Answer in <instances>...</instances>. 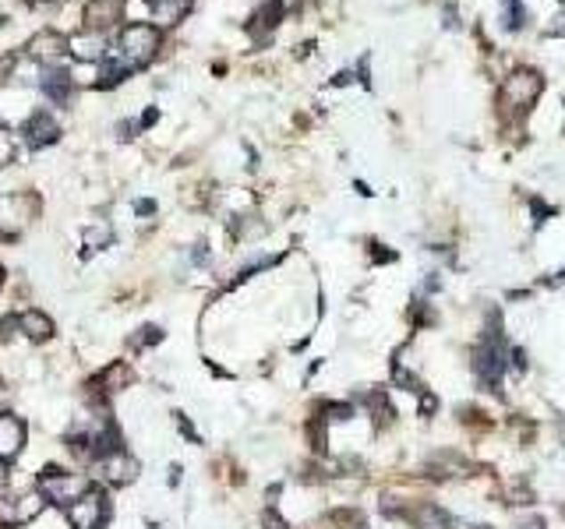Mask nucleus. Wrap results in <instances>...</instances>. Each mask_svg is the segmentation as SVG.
I'll use <instances>...</instances> for the list:
<instances>
[{
    "instance_id": "obj_1",
    "label": "nucleus",
    "mask_w": 565,
    "mask_h": 529,
    "mask_svg": "<svg viewBox=\"0 0 565 529\" xmlns=\"http://www.w3.org/2000/svg\"><path fill=\"white\" fill-rule=\"evenodd\" d=\"M86 491H89V480L82 473H68V469H43L39 473V494L57 509H71Z\"/></svg>"
},
{
    "instance_id": "obj_2",
    "label": "nucleus",
    "mask_w": 565,
    "mask_h": 529,
    "mask_svg": "<svg viewBox=\"0 0 565 529\" xmlns=\"http://www.w3.org/2000/svg\"><path fill=\"white\" fill-rule=\"evenodd\" d=\"M160 53V28L156 25H127L120 32V57L127 68H145Z\"/></svg>"
},
{
    "instance_id": "obj_3",
    "label": "nucleus",
    "mask_w": 565,
    "mask_h": 529,
    "mask_svg": "<svg viewBox=\"0 0 565 529\" xmlns=\"http://www.w3.org/2000/svg\"><path fill=\"white\" fill-rule=\"evenodd\" d=\"M505 367H509V346H505V339L498 332H491L480 343V350H477V374H480V381L498 385L502 374H505Z\"/></svg>"
},
{
    "instance_id": "obj_4",
    "label": "nucleus",
    "mask_w": 565,
    "mask_h": 529,
    "mask_svg": "<svg viewBox=\"0 0 565 529\" xmlns=\"http://www.w3.org/2000/svg\"><path fill=\"white\" fill-rule=\"evenodd\" d=\"M106 512H110V505H106V494L102 491H86L71 509H68V519H71V526L75 529H102L106 523Z\"/></svg>"
},
{
    "instance_id": "obj_5",
    "label": "nucleus",
    "mask_w": 565,
    "mask_h": 529,
    "mask_svg": "<svg viewBox=\"0 0 565 529\" xmlns=\"http://www.w3.org/2000/svg\"><path fill=\"white\" fill-rule=\"evenodd\" d=\"M99 462V469H102V476H106V484H127V480H135V459L124 452V448H113V452H106V455H99L95 459Z\"/></svg>"
},
{
    "instance_id": "obj_6",
    "label": "nucleus",
    "mask_w": 565,
    "mask_h": 529,
    "mask_svg": "<svg viewBox=\"0 0 565 529\" xmlns=\"http://www.w3.org/2000/svg\"><path fill=\"white\" fill-rule=\"evenodd\" d=\"M124 4L127 0H89V7H86L89 32H106L110 25H117L120 14H124Z\"/></svg>"
},
{
    "instance_id": "obj_7",
    "label": "nucleus",
    "mask_w": 565,
    "mask_h": 529,
    "mask_svg": "<svg viewBox=\"0 0 565 529\" xmlns=\"http://www.w3.org/2000/svg\"><path fill=\"white\" fill-rule=\"evenodd\" d=\"M21 134H25V142H29L32 149H43V145H53L61 131H57L53 117H46V110H39V113L29 117V124L21 127Z\"/></svg>"
},
{
    "instance_id": "obj_8",
    "label": "nucleus",
    "mask_w": 565,
    "mask_h": 529,
    "mask_svg": "<svg viewBox=\"0 0 565 529\" xmlns=\"http://www.w3.org/2000/svg\"><path fill=\"white\" fill-rule=\"evenodd\" d=\"M537 92H541V78H537V75H530V71L512 75V78H509V85H505L509 102H512V106H520V110H527V106L537 99Z\"/></svg>"
},
{
    "instance_id": "obj_9",
    "label": "nucleus",
    "mask_w": 565,
    "mask_h": 529,
    "mask_svg": "<svg viewBox=\"0 0 565 529\" xmlns=\"http://www.w3.org/2000/svg\"><path fill=\"white\" fill-rule=\"evenodd\" d=\"M21 444H25V424L11 413H0V459L18 455Z\"/></svg>"
},
{
    "instance_id": "obj_10",
    "label": "nucleus",
    "mask_w": 565,
    "mask_h": 529,
    "mask_svg": "<svg viewBox=\"0 0 565 529\" xmlns=\"http://www.w3.org/2000/svg\"><path fill=\"white\" fill-rule=\"evenodd\" d=\"M43 505H46V498L39 494V491H32V494H25V498H18L11 509H7V516H4V523L7 526H25V523H32L39 512H43Z\"/></svg>"
},
{
    "instance_id": "obj_11",
    "label": "nucleus",
    "mask_w": 565,
    "mask_h": 529,
    "mask_svg": "<svg viewBox=\"0 0 565 529\" xmlns=\"http://www.w3.org/2000/svg\"><path fill=\"white\" fill-rule=\"evenodd\" d=\"M71 85H75V78H71L64 68H46V71H43V92H46L57 106H68V102H71Z\"/></svg>"
},
{
    "instance_id": "obj_12",
    "label": "nucleus",
    "mask_w": 565,
    "mask_h": 529,
    "mask_svg": "<svg viewBox=\"0 0 565 529\" xmlns=\"http://www.w3.org/2000/svg\"><path fill=\"white\" fill-rule=\"evenodd\" d=\"M68 50H71L78 61H106V36H102V32L75 36V39H68Z\"/></svg>"
},
{
    "instance_id": "obj_13",
    "label": "nucleus",
    "mask_w": 565,
    "mask_h": 529,
    "mask_svg": "<svg viewBox=\"0 0 565 529\" xmlns=\"http://www.w3.org/2000/svg\"><path fill=\"white\" fill-rule=\"evenodd\" d=\"M18 329L32 339V343H46L53 336V321L43 314V311H21L18 314Z\"/></svg>"
},
{
    "instance_id": "obj_14",
    "label": "nucleus",
    "mask_w": 565,
    "mask_h": 529,
    "mask_svg": "<svg viewBox=\"0 0 565 529\" xmlns=\"http://www.w3.org/2000/svg\"><path fill=\"white\" fill-rule=\"evenodd\" d=\"M131 367L124 363V360H113L102 374H99V385H102V392H120V388H127L131 385Z\"/></svg>"
},
{
    "instance_id": "obj_15",
    "label": "nucleus",
    "mask_w": 565,
    "mask_h": 529,
    "mask_svg": "<svg viewBox=\"0 0 565 529\" xmlns=\"http://www.w3.org/2000/svg\"><path fill=\"white\" fill-rule=\"evenodd\" d=\"M145 4L152 7V14H156V21H160V25H177V21H181V14L191 7L188 0H145Z\"/></svg>"
},
{
    "instance_id": "obj_16",
    "label": "nucleus",
    "mask_w": 565,
    "mask_h": 529,
    "mask_svg": "<svg viewBox=\"0 0 565 529\" xmlns=\"http://www.w3.org/2000/svg\"><path fill=\"white\" fill-rule=\"evenodd\" d=\"M61 50H68V39H61L57 32H39V36L29 43V53H32V57H53V53H61Z\"/></svg>"
},
{
    "instance_id": "obj_17",
    "label": "nucleus",
    "mask_w": 565,
    "mask_h": 529,
    "mask_svg": "<svg viewBox=\"0 0 565 529\" xmlns=\"http://www.w3.org/2000/svg\"><path fill=\"white\" fill-rule=\"evenodd\" d=\"M417 526L421 529H449V516L438 509V505H424L417 512Z\"/></svg>"
},
{
    "instance_id": "obj_18",
    "label": "nucleus",
    "mask_w": 565,
    "mask_h": 529,
    "mask_svg": "<svg viewBox=\"0 0 565 529\" xmlns=\"http://www.w3.org/2000/svg\"><path fill=\"white\" fill-rule=\"evenodd\" d=\"M14 156H18V142H14V134L7 127H0V167L14 163Z\"/></svg>"
},
{
    "instance_id": "obj_19",
    "label": "nucleus",
    "mask_w": 565,
    "mask_h": 529,
    "mask_svg": "<svg viewBox=\"0 0 565 529\" xmlns=\"http://www.w3.org/2000/svg\"><path fill=\"white\" fill-rule=\"evenodd\" d=\"M106 240H110V226H93V230L86 233V251H99Z\"/></svg>"
},
{
    "instance_id": "obj_20",
    "label": "nucleus",
    "mask_w": 565,
    "mask_h": 529,
    "mask_svg": "<svg viewBox=\"0 0 565 529\" xmlns=\"http://www.w3.org/2000/svg\"><path fill=\"white\" fill-rule=\"evenodd\" d=\"M160 336H163V332H160V329H152V325H149V329H142V336H138V339H135V346H138V350H142V346H149V343H156V339H160Z\"/></svg>"
},
{
    "instance_id": "obj_21",
    "label": "nucleus",
    "mask_w": 565,
    "mask_h": 529,
    "mask_svg": "<svg viewBox=\"0 0 565 529\" xmlns=\"http://www.w3.org/2000/svg\"><path fill=\"white\" fill-rule=\"evenodd\" d=\"M4 487H7V466H4V459H0V494H4Z\"/></svg>"
},
{
    "instance_id": "obj_22",
    "label": "nucleus",
    "mask_w": 565,
    "mask_h": 529,
    "mask_svg": "<svg viewBox=\"0 0 565 529\" xmlns=\"http://www.w3.org/2000/svg\"><path fill=\"white\" fill-rule=\"evenodd\" d=\"M516 529H545V523H541V519H530V523H523V526H516Z\"/></svg>"
},
{
    "instance_id": "obj_23",
    "label": "nucleus",
    "mask_w": 565,
    "mask_h": 529,
    "mask_svg": "<svg viewBox=\"0 0 565 529\" xmlns=\"http://www.w3.org/2000/svg\"><path fill=\"white\" fill-rule=\"evenodd\" d=\"M29 4H36V7H39V4H50V0H29Z\"/></svg>"
},
{
    "instance_id": "obj_24",
    "label": "nucleus",
    "mask_w": 565,
    "mask_h": 529,
    "mask_svg": "<svg viewBox=\"0 0 565 529\" xmlns=\"http://www.w3.org/2000/svg\"><path fill=\"white\" fill-rule=\"evenodd\" d=\"M0 279H4V272H0Z\"/></svg>"
}]
</instances>
